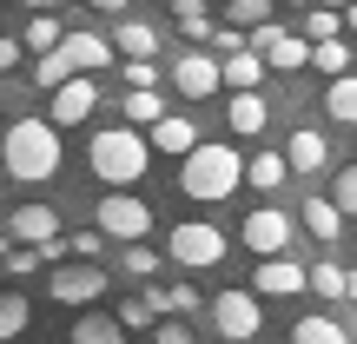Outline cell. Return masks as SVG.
<instances>
[{
    "label": "cell",
    "mask_w": 357,
    "mask_h": 344,
    "mask_svg": "<svg viewBox=\"0 0 357 344\" xmlns=\"http://www.w3.org/2000/svg\"><path fill=\"white\" fill-rule=\"evenodd\" d=\"M113 318H119V324H126V331H153V324H159V311H153V305H146V292H139V298H126V305H119V311H113Z\"/></svg>",
    "instance_id": "cell-35"
},
{
    "label": "cell",
    "mask_w": 357,
    "mask_h": 344,
    "mask_svg": "<svg viewBox=\"0 0 357 344\" xmlns=\"http://www.w3.org/2000/svg\"><path fill=\"white\" fill-rule=\"evenodd\" d=\"M166 80L178 87V100H212V93L225 87V73H218V53H178Z\"/></svg>",
    "instance_id": "cell-10"
},
{
    "label": "cell",
    "mask_w": 357,
    "mask_h": 344,
    "mask_svg": "<svg viewBox=\"0 0 357 344\" xmlns=\"http://www.w3.org/2000/svg\"><path fill=\"white\" fill-rule=\"evenodd\" d=\"M0 113H7V93H0Z\"/></svg>",
    "instance_id": "cell-49"
},
{
    "label": "cell",
    "mask_w": 357,
    "mask_h": 344,
    "mask_svg": "<svg viewBox=\"0 0 357 344\" xmlns=\"http://www.w3.org/2000/svg\"><path fill=\"white\" fill-rule=\"evenodd\" d=\"M245 186V159L231 153V140H199L185 159H178V192L199 205H218Z\"/></svg>",
    "instance_id": "cell-1"
},
{
    "label": "cell",
    "mask_w": 357,
    "mask_h": 344,
    "mask_svg": "<svg viewBox=\"0 0 357 344\" xmlns=\"http://www.w3.org/2000/svg\"><path fill=\"white\" fill-rule=\"evenodd\" d=\"M33 80H40V87H66V80H73V66H66V53L60 47H53V53H40V60H33Z\"/></svg>",
    "instance_id": "cell-32"
},
{
    "label": "cell",
    "mask_w": 357,
    "mask_h": 344,
    "mask_svg": "<svg viewBox=\"0 0 357 344\" xmlns=\"http://www.w3.org/2000/svg\"><path fill=\"white\" fill-rule=\"evenodd\" d=\"M265 20H271V0H225V27H238V33H252Z\"/></svg>",
    "instance_id": "cell-30"
},
{
    "label": "cell",
    "mask_w": 357,
    "mask_h": 344,
    "mask_svg": "<svg viewBox=\"0 0 357 344\" xmlns=\"http://www.w3.org/2000/svg\"><path fill=\"white\" fill-rule=\"evenodd\" d=\"M26 13H53V7H66V0H20Z\"/></svg>",
    "instance_id": "cell-43"
},
{
    "label": "cell",
    "mask_w": 357,
    "mask_h": 344,
    "mask_svg": "<svg viewBox=\"0 0 357 344\" xmlns=\"http://www.w3.org/2000/svg\"><path fill=\"white\" fill-rule=\"evenodd\" d=\"M73 344H126V324L113 311H86V318H73Z\"/></svg>",
    "instance_id": "cell-21"
},
{
    "label": "cell",
    "mask_w": 357,
    "mask_h": 344,
    "mask_svg": "<svg viewBox=\"0 0 357 344\" xmlns=\"http://www.w3.org/2000/svg\"><path fill=\"white\" fill-rule=\"evenodd\" d=\"M344 27H351V33H357V0H351V7H344Z\"/></svg>",
    "instance_id": "cell-45"
},
{
    "label": "cell",
    "mask_w": 357,
    "mask_h": 344,
    "mask_svg": "<svg viewBox=\"0 0 357 344\" xmlns=\"http://www.w3.org/2000/svg\"><path fill=\"white\" fill-rule=\"evenodd\" d=\"M284 166H291L298 179H318L324 166H331V140H324V133H311V126H298L291 140H284Z\"/></svg>",
    "instance_id": "cell-15"
},
{
    "label": "cell",
    "mask_w": 357,
    "mask_h": 344,
    "mask_svg": "<svg viewBox=\"0 0 357 344\" xmlns=\"http://www.w3.org/2000/svg\"><path fill=\"white\" fill-rule=\"evenodd\" d=\"M113 53H119V60H159V27L126 20V13H119V27H113Z\"/></svg>",
    "instance_id": "cell-18"
},
{
    "label": "cell",
    "mask_w": 357,
    "mask_h": 344,
    "mask_svg": "<svg viewBox=\"0 0 357 344\" xmlns=\"http://www.w3.org/2000/svg\"><path fill=\"white\" fill-rule=\"evenodd\" d=\"M218 73H225V87H231V93H258V80H265L271 66L258 60L252 47H238V53H225V60H218Z\"/></svg>",
    "instance_id": "cell-20"
},
{
    "label": "cell",
    "mask_w": 357,
    "mask_h": 344,
    "mask_svg": "<svg viewBox=\"0 0 357 344\" xmlns=\"http://www.w3.org/2000/svg\"><path fill=\"white\" fill-rule=\"evenodd\" d=\"M119 271H126V278H139V285H153V271H159V252L153 245H126V252H119Z\"/></svg>",
    "instance_id": "cell-31"
},
{
    "label": "cell",
    "mask_w": 357,
    "mask_h": 344,
    "mask_svg": "<svg viewBox=\"0 0 357 344\" xmlns=\"http://www.w3.org/2000/svg\"><path fill=\"white\" fill-rule=\"evenodd\" d=\"M331 205L344 218H357V166H337V179H331Z\"/></svg>",
    "instance_id": "cell-34"
},
{
    "label": "cell",
    "mask_w": 357,
    "mask_h": 344,
    "mask_svg": "<svg viewBox=\"0 0 357 344\" xmlns=\"http://www.w3.org/2000/svg\"><path fill=\"white\" fill-rule=\"evenodd\" d=\"M86 166L106 179L113 192H126V186H139L146 166H153V146H146V133L139 126H106V133H93V146H86Z\"/></svg>",
    "instance_id": "cell-3"
},
{
    "label": "cell",
    "mask_w": 357,
    "mask_h": 344,
    "mask_svg": "<svg viewBox=\"0 0 357 344\" xmlns=\"http://www.w3.org/2000/svg\"><path fill=\"white\" fill-rule=\"evenodd\" d=\"M93 106H100V87H93V73H73L66 87H53V106H47V119L53 126H86L93 119Z\"/></svg>",
    "instance_id": "cell-12"
},
{
    "label": "cell",
    "mask_w": 357,
    "mask_h": 344,
    "mask_svg": "<svg viewBox=\"0 0 357 344\" xmlns=\"http://www.w3.org/2000/svg\"><path fill=\"white\" fill-rule=\"evenodd\" d=\"M146 146H153V153H178V159H185L192 146H199V126H192L185 113H166L159 126H146Z\"/></svg>",
    "instance_id": "cell-19"
},
{
    "label": "cell",
    "mask_w": 357,
    "mask_h": 344,
    "mask_svg": "<svg viewBox=\"0 0 357 344\" xmlns=\"http://www.w3.org/2000/svg\"><path fill=\"white\" fill-rule=\"evenodd\" d=\"M245 47H252L271 73H298V66H311V40H305V33H284L278 20L252 27V33H245Z\"/></svg>",
    "instance_id": "cell-6"
},
{
    "label": "cell",
    "mask_w": 357,
    "mask_h": 344,
    "mask_svg": "<svg viewBox=\"0 0 357 344\" xmlns=\"http://www.w3.org/2000/svg\"><path fill=\"white\" fill-rule=\"evenodd\" d=\"M311 66H318L324 80H344V73H351V47H344V33H337V40H311Z\"/></svg>",
    "instance_id": "cell-27"
},
{
    "label": "cell",
    "mask_w": 357,
    "mask_h": 344,
    "mask_svg": "<svg viewBox=\"0 0 357 344\" xmlns=\"http://www.w3.org/2000/svg\"><path fill=\"white\" fill-rule=\"evenodd\" d=\"M7 239L13 245H47V239H60V205H13Z\"/></svg>",
    "instance_id": "cell-14"
},
{
    "label": "cell",
    "mask_w": 357,
    "mask_h": 344,
    "mask_svg": "<svg viewBox=\"0 0 357 344\" xmlns=\"http://www.w3.org/2000/svg\"><path fill=\"white\" fill-rule=\"evenodd\" d=\"M324 113L337 119V126H357V66L344 80H331V87H324Z\"/></svg>",
    "instance_id": "cell-24"
},
{
    "label": "cell",
    "mask_w": 357,
    "mask_h": 344,
    "mask_svg": "<svg viewBox=\"0 0 357 344\" xmlns=\"http://www.w3.org/2000/svg\"><path fill=\"white\" fill-rule=\"evenodd\" d=\"M153 344H199V338H192L185 318H159V324H153Z\"/></svg>",
    "instance_id": "cell-39"
},
{
    "label": "cell",
    "mask_w": 357,
    "mask_h": 344,
    "mask_svg": "<svg viewBox=\"0 0 357 344\" xmlns=\"http://www.w3.org/2000/svg\"><path fill=\"white\" fill-rule=\"evenodd\" d=\"M93 225H100L106 239H119V245H139L146 232H153V205H146L139 192H106L100 212H93Z\"/></svg>",
    "instance_id": "cell-5"
},
{
    "label": "cell",
    "mask_w": 357,
    "mask_h": 344,
    "mask_svg": "<svg viewBox=\"0 0 357 344\" xmlns=\"http://www.w3.org/2000/svg\"><path fill=\"white\" fill-rule=\"evenodd\" d=\"M47 292H53V305H93V298L106 292V265H53V278H47Z\"/></svg>",
    "instance_id": "cell-11"
},
{
    "label": "cell",
    "mask_w": 357,
    "mask_h": 344,
    "mask_svg": "<svg viewBox=\"0 0 357 344\" xmlns=\"http://www.w3.org/2000/svg\"><path fill=\"white\" fill-rule=\"evenodd\" d=\"M291 344H351V331L337 318H324V311H311V318L291 324Z\"/></svg>",
    "instance_id": "cell-25"
},
{
    "label": "cell",
    "mask_w": 357,
    "mask_h": 344,
    "mask_svg": "<svg viewBox=\"0 0 357 344\" xmlns=\"http://www.w3.org/2000/svg\"><path fill=\"white\" fill-rule=\"evenodd\" d=\"M318 7H337V13H344V7H351V0H318Z\"/></svg>",
    "instance_id": "cell-46"
},
{
    "label": "cell",
    "mask_w": 357,
    "mask_h": 344,
    "mask_svg": "<svg viewBox=\"0 0 357 344\" xmlns=\"http://www.w3.org/2000/svg\"><path fill=\"white\" fill-rule=\"evenodd\" d=\"M26 324H33V311H26V298H20V292H0V344H7V338H20Z\"/></svg>",
    "instance_id": "cell-29"
},
{
    "label": "cell",
    "mask_w": 357,
    "mask_h": 344,
    "mask_svg": "<svg viewBox=\"0 0 357 344\" xmlns=\"http://www.w3.org/2000/svg\"><path fill=\"white\" fill-rule=\"evenodd\" d=\"M13 66H20V40L0 33V73H13Z\"/></svg>",
    "instance_id": "cell-41"
},
{
    "label": "cell",
    "mask_w": 357,
    "mask_h": 344,
    "mask_svg": "<svg viewBox=\"0 0 357 344\" xmlns=\"http://www.w3.org/2000/svg\"><path fill=\"white\" fill-rule=\"evenodd\" d=\"M311 292H318V298H344V265L318 258V265H311Z\"/></svg>",
    "instance_id": "cell-33"
},
{
    "label": "cell",
    "mask_w": 357,
    "mask_h": 344,
    "mask_svg": "<svg viewBox=\"0 0 357 344\" xmlns=\"http://www.w3.org/2000/svg\"><path fill=\"white\" fill-rule=\"evenodd\" d=\"M225 232L218 225H205V218H178V225L166 232V258L172 265H185V271H212V265H225Z\"/></svg>",
    "instance_id": "cell-4"
},
{
    "label": "cell",
    "mask_w": 357,
    "mask_h": 344,
    "mask_svg": "<svg viewBox=\"0 0 357 344\" xmlns=\"http://www.w3.org/2000/svg\"><path fill=\"white\" fill-rule=\"evenodd\" d=\"M284 179H291L284 153H252V159H245V186H258V192H278Z\"/></svg>",
    "instance_id": "cell-23"
},
{
    "label": "cell",
    "mask_w": 357,
    "mask_h": 344,
    "mask_svg": "<svg viewBox=\"0 0 357 344\" xmlns=\"http://www.w3.org/2000/svg\"><path fill=\"white\" fill-rule=\"evenodd\" d=\"M344 298H351V305H357V271H344Z\"/></svg>",
    "instance_id": "cell-44"
},
{
    "label": "cell",
    "mask_w": 357,
    "mask_h": 344,
    "mask_svg": "<svg viewBox=\"0 0 357 344\" xmlns=\"http://www.w3.org/2000/svg\"><path fill=\"white\" fill-rule=\"evenodd\" d=\"M218 344H225V338H218Z\"/></svg>",
    "instance_id": "cell-51"
},
{
    "label": "cell",
    "mask_w": 357,
    "mask_h": 344,
    "mask_svg": "<svg viewBox=\"0 0 357 344\" xmlns=\"http://www.w3.org/2000/svg\"><path fill=\"white\" fill-rule=\"evenodd\" d=\"M238 239L252 245L258 258H278V252H291V239H298V218L284 212V205H258V212L238 225Z\"/></svg>",
    "instance_id": "cell-8"
},
{
    "label": "cell",
    "mask_w": 357,
    "mask_h": 344,
    "mask_svg": "<svg viewBox=\"0 0 357 344\" xmlns=\"http://www.w3.org/2000/svg\"><path fill=\"white\" fill-rule=\"evenodd\" d=\"M0 166L20 186H47L60 172V126L53 119H13L7 140H0Z\"/></svg>",
    "instance_id": "cell-2"
},
{
    "label": "cell",
    "mask_w": 357,
    "mask_h": 344,
    "mask_svg": "<svg viewBox=\"0 0 357 344\" xmlns=\"http://www.w3.org/2000/svg\"><path fill=\"white\" fill-rule=\"evenodd\" d=\"M7 252H13V245H7V239H0V258H7Z\"/></svg>",
    "instance_id": "cell-48"
},
{
    "label": "cell",
    "mask_w": 357,
    "mask_h": 344,
    "mask_svg": "<svg viewBox=\"0 0 357 344\" xmlns=\"http://www.w3.org/2000/svg\"><path fill=\"white\" fill-rule=\"evenodd\" d=\"M33 265H47V258H40L33 245H13V252L0 258V271H7V278H26V271H33Z\"/></svg>",
    "instance_id": "cell-38"
},
{
    "label": "cell",
    "mask_w": 357,
    "mask_h": 344,
    "mask_svg": "<svg viewBox=\"0 0 357 344\" xmlns=\"http://www.w3.org/2000/svg\"><path fill=\"white\" fill-rule=\"evenodd\" d=\"M225 119H231L238 140H258V133L271 126V106H265V93H231V100H225Z\"/></svg>",
    "instance_id": "cell-17"
},
{
    "label": "cell",
    "mask_w": 357,
    "mask_h": 344,
    "mask_svg": "<svg viewBox=\"0 0 357 344\" xmlns=\"http://www.w3.org/2000/svg\"><path fill=\"white\" fill-rule=\"evenodd\" d=\"M172 13H178V33L185 40H212V13H205V0H172Z\"/></svg>",
    "instance_id": "cell-28"
},
{
    "label": "cell",
    "mask_w": 357,
    "mask_h": 344,
    "mask_svg": "<svg viewBox=\"0 0 357 344\" xmlns=\"http://www.w3.org/2000/svg\"><path fill=\"white\" fill-rule=\"evenodd\" d=\"M212 324L225 344H252L265 331V311H258V292H218L212 298Z\"/></svg>",
    "instance_id": "cell-7"
},
{
    "label": "cell",
    "mask_w": 357,
    "mask_h": 344,
    "mask_svg": "<svg viewBox=\"0 0 357 344\" xmlns=\"http://www.w3.org/2000/svg\"><path fill=\"white\" fill-rule=\"evenodd\" d=\"M119 73H126V93L159 87V60H119Z\"/></svg>",
    "instance_id": "cell-37"
},
{
    "label": "cell",
    "mask_w": 357,
    "mask_h": 344,
    "mask_svg": "<svg viewBox=\"0 0 357 344\" xmlns=\"http://www.w3.org/2000/svg\"><path fill=\"white\" fill-rule=\"evenodd\" d=\"M93 13H126V0H86Z\"/></svg>",
    "instance_id": "cell-42"
},
{
    "label": "cell",
    "mask_w": 357,
    "mask_h": 344,
    "mask_svg": "<svg viewBox=\"0 0 357 344\" xmlns=\"http://www.w3.org/2000/svg\"><path fill=\"white\" fill-rule=\"evenodd\" d=\"M337 27H344V13H337V7H311L305 13V40H337Z\"/></svg>",
    "instance_id": "cell-36"
},
{
    "label": "cell",
    "mask_w": 357,
    "mask_h": 344,
    "mask_svg": "<svg viewBox=\"0 0 357 344\" xmlns=\"http://www.w3.org/2000/svg\"><path fill=\"white\" fill-rule=\"evenodd\" d=\"M60 53H66V66H73V73H106V66L119 60V53H113V40H106V33H93V27H66Z\"/></svg>",
    "instance_id": "cell-13"
},
{
    "label": "cell",
    "mask_w": 357,
    "mask_h": 344,
    "mask_svg": "<svg viewBox=\"0 0 357 344\" xmlns=\"http://www.w3.org/2000/svg\"><path fill=\"white\" fill-rule=\"evenodd\" d=\"M252 292H258V298H298V292H311V265H298L291 252H278V258H258V271H252Z\"/></svg>",
    "instance_id": "cell-9"
},
{
    "label": "cell",
    "mask_w": 357,
    "mask_h": 344,
    "mask_svg": "<svg viewBox=\"0 0 357 344\" xmlns=\"http://www.w3.org/2000/svg\"><path fill=\"white\" fill-rule=\"evenodd\" d=\"M291 7H305V13H311V7H318V0H291Z\"/></svg>",
    "instance_id": "cell-47"
},
{
    "label": "cell",
    "mask_w": 357,
    "mask_h": 344,
    "mask_svg": "<svg viewBox=\"0 0 357 344\" xmlns=\"http://www.w3.org/2000/svg\"><path fill=\"white\" fill-rule=\"evenodd\" d=\"M60 40H66V20H60V13H33V20L20 27V47L26 53H53Z\"/></svg>",
    "instance_id": "cell-22"
},
{
    "label": "cell",
    "mask_w": 357,
    "mask_h": 344,
    "mask_svg": "<svg viewBox=\"0 0 357 344\" xmlns=\"http://www.w3.org/2000/svg\"><path fill=\"white\" fill-rule=\"evenodd\" d=\"M298 225H305L318 245H337V239H344V212L331 205V192H311V199L298 205Z\"/></svg>",
    "instance_id": "cell-16"
},
{
    "label": "cell",
    "mask_w": 357,
    "mask_h": 344,
    "mask_svg": "<svg viewBox=\"0 0 357 344\" xmlns=\"http://www.w3.org/2000/svg\"><path fill=\"white\" fill-rule=\"evenodd\" d=\"M119 106H126V126H159V119L172 113V106H166V93H159V87H146V93H126Z\"/></svg>",
    "instance_id": "cell-26"
},
{
    "label": "cell",
    "mask_w": 357,
    "mask_h": 344,
    "mask_svg": "<svg viewBox=\"0 0 357 344\" xmlns=\"http://www.w3.org/2000/svg\"><path fill=\"white\" fill-rule=\"evenodd\" d=\"M0 278H7V271H0Z\"/></svg>",
    "instance_id": "cell-50"
},
{
    "label": "cell",
    "mask_w": 357,
    "mask_h": 344,
    "mask_svg": "<svg viewBox=\"0 0 357 344\" xmlns=\"http://www.w3.org/2000/svg\"><path fill=\"white\" fill-rule=\"evenodd\" d=\"M66 245H73V258H86V265H93V258L106 252V232H100V225H93V232H73Z\"/></svg>",
    "instance_id": "cell-40"
}]
</instances>
